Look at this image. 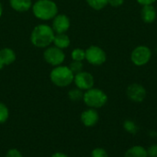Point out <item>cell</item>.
Returning <instances> with one entry per match:
<instances>
[{"label": "cell", "instance_id": "1", "mask_svg": "<svg viewBox=\"0 0 157 157\" xmlns=\"http://www.w3.org/2000/svg\"><path fill=\"white\" fill-rule=\"evenodd\" d=\"M55 32L52 28L46 24L36 26L30 35V40L33 45L40 48L48 47L53 42Z\"/></svg>", "mask_w": 157, "mask_h": 157}, {"label": "cell", "instance_id": "2", "mask_svg": "<svg viewBox=\"0 0 157 157\" xmlns=\"http://www.w3.org/2000/svg\"><path fill=\"white\" fill-rule=\"evenodd\" d=\"M32 11L37 19L49 20L58 14L57 5L52 0H38L32 6Z\"/></svg>", "mask_w": 157, "mask_h": 157}, {"label": "cell", "instance_id": "3", "mask_svg": "<svg viewBox=\"0 0 157 157\" xmlns=\"http://www.w3.org/2000/svg\"><path fill=\"white\" fill-rule=\"evenodd\" d=\"M51 81L53 84L59 87H66L74 81L75 74L70 69L69 67L57 66L55 67L50 74Z\"/></svg>", "mask_w": 157, "mask_h": 157}, {"label": "cell", "instance_id": "4", "mask_svg": "<svg viewBox=\"0 0 157 157\" xmlns=\"http://www.w3.org/2000/svg\"><path fill=\"white\" fill-rule=\"evenodd\" d=\"M83 101L89 108H101L107 104L108 95L102 90L93 87L85 91Z\"/></svg>", "mask_w": 157, "mask_h": 157}, {"label": "cell", "instance_id": "5", "mask_svg": "<svg viewBox=\"0 0 157 157\" xmlns=\"http://www.w3.org/2000/svg\"><path fill=\"white\" fill-rule=\"evenodd\" d=\"M152 58V50L146 45H138L131 53V60L137 67H143Z\"/></svg>", "mask_w": 157, "mask_h": 157}, {"label": "cell", "instance_id": "6", "mask_svg": "<svg viewBox=\"0 0 157 157\" xmlns=\"http://www.w3.org/2000/svg\"><path fill=\"white\" fill-rule=\"evenodd\" d=\"M86 60L93 66H101L107 60L105 51L98 45H90L86 50Z\"/></svg>", "mask_w": 157, "mask_h": 157}, {"label": "cell", "instance_id": "7", "mask_svg": "<svg viewBox=\"0 0 157 157\" xmlns=\"http://www.w3.org/2000/svg\"><path fill=\"white\" fill-rule=\"evenodd\" d=\"M45 61L54 67L60 66L65 58V55L63 52V49H60L56 46L48 47L43 54Z\"/></svg>", "mask_w": 157, "mask_h": 157}, {"label": "cell", "instance_id": "8", "mask_svg": "<svg viewBox=\"0 0 157 157\" xmlns=\"http://www.w3.org/2000/svg\"><path fill=\"white\" fill-rule=\"evenodd\" d=\"M126 94L131 101L134 103H142L146 98L147 92L142 84L133 82L127 87Z\"/></svg>", "mask_w": 157, "mask_h": 157}, {"label": "cell", "instance_id": "9", "mask_svg": "<svg viewBox=\"0 0 157 157\" xmlns=\"http://www.w3.org/2000/svg\"><path fill=\"white\" fill-rule=\"evenodd\" d=\"M74 81L77 88L82 91H86L93 88L95 80L91 73L86 71H81L75 75Z\"/></svg>", "mask_w": 157, "mask_h": 157}, {"label": "cell", "instance_id": "10", "mask_svg": "<svg viewBox=\"0 0 157 157\" xmlns=\"http://www.w3.org/2000/svg\"><path fill=\"white\" fill-rule=\"evenodd\" d=\"M70 19L64 14H57L53 18L52 30L55 33H65L70 28Z\"/></svg>", "mask_w": 157, "mask_h": 157}, {"label": "cell", "instance_id": "11", "mask_svg": "<svg viewBox=\"0 0 157 157\" xmlns=\"http://www.w3.org/2000/svg\"><path fill=\"white\" fill-rule=\"evenodd\" d=\"M80 118L84 126L87 128H91L94 127L98 122L99 115L95 108H88L82 112Z\"/></svg>", "mask_w": 157, "mask_h": 157}, {"label": "cell", "instance_id": "12", "mask_svg": "<svg viewBox=\"0 0 157 157\" xmlns=\"http://www.w3.org/2000/svg\"><path fill=\"white\" fill-rule=\"evenodd\" d=\"M157 11L154 5H147L143 6V8L141 9V18L144 23L151 24L155 22L156 19Z\"/></svg>", "mask_w": 157, "mask_h": 157}, {"label": "cell", "instance_id": "13", "mask_svg": "<svg viewBox=\"0 0 157 157\" xmlns=\"http://www.w3.org/2000/svg\"><path fill=\"white\" fill-rule=\"evenodd\" d=\"M16 60V54L11 48H3L0 50V69L6 65H10Z\"/></svg>", "mask_w": 157, "mask_h": 157}, {"label": "cell", "instance_id": "14", "mask_svg": "<svg viewBox=\"0 0 157 157\" xmlns=\"http://www.w3.org/2000/svg\"><path fill=\"white\" fill-rule=\"evenodd\" d=\"M11 7L18 12L28 11L31 7V0H9Z\"/></svg>", "mask_w": 157, "mask_h": 157}, {"label": "cell", "instance_id": "15", "mask_svg": "<svg viewBox=\"0 0 157 157\" xmlns=\"http://www.w3.org/2000/svg\"><path fill=\"white\" fill-rule=\"evenodd\" d=\"M124 157H148L147 150L143 146L135 145L125 152Z\"/></svg>", "mask_w": 157, "mask_h": 157}, {"label": "cell", "instance_id": "16", "mask_svg": "<svg viewBox=\"0 0 157 157\" xmlns=\"http://www.w3.org/2000/svg\"><path fill=\"white\" fill-rule=\"evenodd\" d=\"M52 43L56 47L60 49H64L70 45V39L65 33H56L54 35V39Z\"/></svg>", "mask_w": 157, "mask_h": 157}, {"label": "cell", "instance_id": "17", "mask_svg": "<svg viewBox=\"0 0 157 157\" xmlns=\"http://www.w3.org/2000/svg\"><path fill=\"white\" fill-rule=\"evenodd\" d=\"M123 128L130 134H136L138 132V130H139L136 123L131 119H126L123 122Z\"/></svg>", "mask_w": 157, "mask_h": 157}, {"label": "cell", "instance_id": "18", "mask_svg": "<svg viewBox=\"0 0 157 157\" xmlns=\"http://www.w3.org/2000/svg\"><path fill=\"white\" fill-rule=\"evenodd\" d=\"M90 7L95 10H101L108 5V0H86Z\"/></svg>", "mask_w": 157, "mask_h": 157}, {"label": "cell", "instance_id": "19", "mask_svg": "<svg viewBox=\"0 0 157 157\" xmlns=\"http://www.w3.org/2000/svg\"><path fill=\"white\" fill-rule=\"evenodd\" d=\"M83 96H84V93L79 88L72 89L68 93V97L73 102H78L80 100H83Z\"/></svg>", "mask_w": 157, "mask_h": 157}, {"label": "cell", "instance_id": "20", "mask_svg": "<svg viewBox=\"0 0 157 157\" xmlns=\"http://www.w3.org/2000/svg\"><path fill=\"white\" fill-rule=\"evenodd\" d=\"M71 56L74 61H83L86 59V50L81 48H75L73 50Z\"/></svg>", "mask_w": 157, "mask_h": 157}, {"label": "cell", "instance_id": "21", "mask_svg": "<svg viewBox=\"0 0 157 157\" xmlns=\"http://www.w3.org/2000/svg\"><path fill=\"white\" fill-rule=\"evenodd\" d=\"M9 118V110L7 108V106L3 104L0 103V124H4Z\"/></svg>", "mask_w": 157, "mask_h": 157}, {"label": "cell", "instance_id": "22", "mask_svg": "<svg viewBox=\"0 0 157 157\" xmlns=\"http://www.w3.org/2000/svg\"><path fill=\"white\" fill-rule=\"evenodd\" d=\"M70 69L73 71V73L75 75L81 71H83V63L81 61H73L70 66H69Z\"/></svg>", "mask_w": 157, "mask_h": 157}, {"label": "cell", "instance_id": "23", "mask_svg": "<svg viewBox=\"0 0 157 157\" xmlns=\"http://www.w3.org/2000/svg\"><path fill=\"white\" fill-rule=\"evenodd\" d=\"M91 157H108V153L103 148H95L91 153Z\"/></svg>", "mask_w": 157, "mask_h": 157}, {"label": "cell", "instance_id": "24", "mask_svg": "<svg viewBox=\"0 0 157 157\" xmlns=\"http://www.w3.org/2000/svg\"><path fill=\"white\" fill-rule=\"evenodd\" d=\"M5 157H23V155L19 150H17L16 148H12L6 152Z\"/></svg>", "mask_w": 157, "mask_h": 157}, {"label": "cell", "instance_id": "25", "mask_svg": "<svg viewBox=\"0 0 157 157\" xmlns=\"http://www.w3.org/2000/svg\"><path fill=\"white\" fill-rule=\"evenodd\" d=\"M147 150L148 157H157V144L151 145Z\"/></svg>", "mask_w": 157, "mask_h": 157}, {"label": "cell", "instance_id": "26", "mask_svg": "<svg viewBox=\"0 0 157 157\" xmlns=\"http://www.w3.org/2000/svg\"><path fill=\"white\" fill-rule=\"evenodd\" d=\"M124 0H108V5L111 6L112 7H119L122 6Z\"/></svg>", "mask_w": 157, "mask_h": 157}, {"label": "cell", "instance_id": "27", "mask_svg": "<svg viewBox=\"0 0 157 157\" xmlns=\"http://www.w3.org/2000/svg\"><path fill=\"white\" fill-rule=\"evenodd\" d=\"M142 6H147V5H154L157 0H136Z\"/></svg>", "mask_w": 157, "mask_h": 157}, {"label": "cell", "instance_id": "28", "mask_svg": "<svg viewBox=\"0 0 157 157\" xmlns=\"http://www.w3.org/2000/svg\"><path fill=\"white\" fill-rule=\"evenodd\" d=\"M51 157H69L67 155H65L64 153H62V152H56L54 153Z\"/></svg>", "mask_w": 157, "mask_h": 157}, {"label": "cell", "instance_id": "29", "mask_svg": "<svg viewBox=\"0 0 157 157\" xmlns=\"http://www.w3.org/2000/svg\"><path fill=\"white\" fill-rule=\"evenodd\" d=\"M2 12H3V9H2V5L0 4V17L2 16Z\"/></svg>", "mask_w": 157, "mask_h": 157}]
</instances>
